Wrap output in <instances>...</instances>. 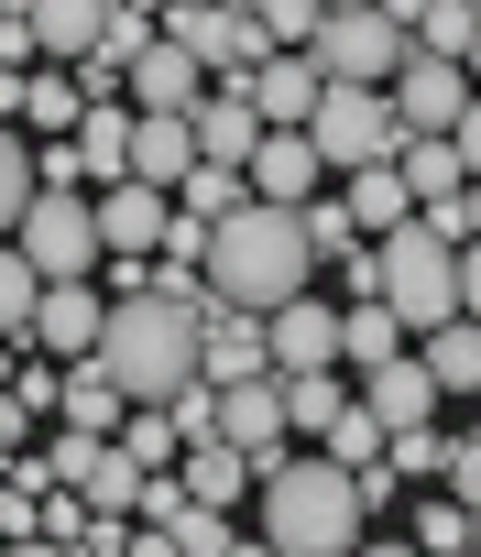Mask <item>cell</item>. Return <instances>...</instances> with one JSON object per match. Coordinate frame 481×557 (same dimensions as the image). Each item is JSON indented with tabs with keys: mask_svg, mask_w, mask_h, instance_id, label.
<instances>
[{
	"mask_svg": "<svg viewBox=\"0 0 481 557\" xmlns=\"http://www.w3.org/2000/svg\"><path fill=\"white\" fill-rule=\"evenodd\" d=\"M307 273H318L307 219L274 208V197H240V208L208 230V296L240 307V318H274L285 296H307Z\"/></svg>",
	"mask_w": 481,
	"mask_h": 557,
	"instance_id": "6da1fadb",
	"label": "cell"
},
{
	"mask_svg": "<svg viewBox=\"0 0 481 557\" xmlns=\"http://www.w3.org/2000/svg\"><path fill=\"white\" fill-rule=\"evenodd\" d=\"M263 492V546L274 557H350L361 546V481L340 459H296V437L252 470Z\"/></svg>",
	"mask_w": 481,
	"mask_h": 557,
	"instance_id": "7a4b0ae2",
	"label": "cell"
},
{
	"mask_svg": "<svg viewBox=\"0 0 481 557\" xmlns=\"http://www.w3.org/2000/svg\"><path fill=\"white\" fill-rule=\"evenodd\" d=\"M110 383H121V405H175L186 383H197V318L175 307V296H121L110 318H99V350H88Z\"/></svg>",
	"mask_w": 481,
	"mask_h": 557,
	"instance_id": "3957f363",
	"label": "cell"
},
{
	"mask_svg": "<svg viewBox=\"0 0 481 557\" xmlns=\"http://www.w3.org/2000/svg\"><path fill=\"white\" fill-rule=\"evenodd\" d=\"M361 296H372L405 339H427V329L459 318V251H448L427 219H405V230H383V240L361 251Z\"/></svg>",
	"mask_w": 481,
	"mask_h": 557,
	"instance_id": "277c9868",
	"label": "cell"
},
{
	"mask_svg": "<svg viewBox=\"0 0 481 557\" xmlns=\"http://www.w3.org/2000/svg\"><path fill=\"white\" fill-rule=\"evenodd\" d=\"M12 251L45 273V285H88V273H99V219H88V186H34V208H23Z\"/></svg>",
	"mask_w": 481,
	"mask_h": 557,
	"instance_id": "5b68a950",
	"label": "cell"
},
{
	"mask_svg": "<svg viewBox=\"0 0 481 557\" xmlns=\"http://www.w3.org/2000/svg\"><path fill=\"white\" fill-rule=\"evenodd\" d=\"M164 45H186L208 88H240V77L274 55V45H263V23L240 12V0H164Z\"/></svg>",
	"mask_w": 481,
	"mask_h": 557,
	"instance_id": "8992f818",
	"label": "cell"
},
{
	"mask_svg": "<svg viewBox=\"0 0 481 557\" xmlns=\"http://www.w3.org/2000/svg\"><path fill=\"white\" fill-rule=\"evenodd\" d=\"M307 143H318V164L361 175V164H394L405 121H394V99H383V88H318V110H307Z\"/></svg>",
	"mask_w": 481,
	"mask_h": 557,
	"instance_id": "52a82bcc",
	"label": "cell"
},
{
	"mask_svg": "<svg viewBox=\"0 0 481 557\" xmlns=\"http://www.w3.org/2000/svg\"><path fill=\"white\" fill-rule=\"evenodd\" d=\"M307 55H318V77H329V88H383V77L405 66V34L361 0V12H329V23H318V45H307Z\"/></svg>",
	"mask_w": 481,
	"mask_h": 557,
	"instance_id": "ba28073f",
	"label": "cell"
},
{
	"mask_svg": "<svg viewBox=\"0 0 481 557\" xmlns=\"http://www.w3.org/2000/svg\"><path fill=\"white\" fill-rule=\"evenodd\" d=\"M383 99H394L405 143H448V121L470 110V66H437V55H416V45H405V66L383 77Z\"/></svg>",
	"mask_w": 481,
	"mask_h": 557,
	"instance_id": "9c48e42d",
	"label": "cell"
},
{
	"mask_svg": "<svg viewBox=\"0 0 481 557\" xmlns=\"http://www.w3.org/2000/svg\"><path fill=\"white\" fill-rule=\"evenodd\" d=\"M88 219H99V262H110V251L153 262V251H164V219H175V197L121 175V186H88Z\"/></svg>",
	"mask_w": 481,
	"mask_h": 557,
	"instance_id": "30bf717a",
	"label": "cell"
},
{
	"mask_svg": "<svg viewBox=\"0 0 481 557\" xmlns=\"http://www.w3.org/2000/svg\"><path fill=\"white\" fill-rule=\"evenodd\" d=\"M263 361H274V372H340V307L285 296V307L263 318Z\"/></svg>",
	"mask_w": 481,
	"mask_h": 557,
	"instance_id": "8fae6325",
	"label": "cell"
},
{
	"mask_svg": "<svg viewBox=\"0 0 481 557\" xmlns=\"http://www.w3.org/2000/svg\"><path fill=\"white\" fill-rule=\"evenodd\" d=\"M186 132H197V164H252L263 110H252V88H208V99L186 110Z\"/></svg>",
	"mask_w": 481,
	"mask_h": 557,
	"instance_id": "7c38bea8",
	"label": "cell"
},
{
	"mask_svg": "<svg viewBox=\"0 0 481 557\" xmlns=\"http://www.w3.org/2000/svg\"><path fill=\"white\" fill-rule=\"evenodd\" d=\"M219 437L252 459V470L285 448V394H274V372H263V383H219Z\"/></svg>",
	"mask_w": 481,
	"mask_h": 557,
	"instance_id": "4fadbf2b",
	"label": "cell"
},
{
	"mask_svg": "<svg viewBox=\"0 0 481 557\" xmlns=\"http://www.w3.org/2000/svg\"><path fill=\"white\" fill-rule=\"evenodd\" d=\"M263 318H240V307H208L197 329V383H263Z\"/></svg>",
	"mask_w": 481,
	"mask_h": 557,
	"instance_id": "5bb4252c",
	"label": "cell"
},
{
	"mask_svg": "<svg viewBox=\"0 0 481 557\" xmlns=\"http://www.w3.org/2000/svg\"><path fill=\"white\" fill-rule=\"evenodd\" d=\"M240 88H252L263 132H307V110H318V88H329V77H318V55H263Z\"/></svg>",
	"mask_w": 481,
	"mask_h": 557,
	"instance_id": "9a60e30c",
	"label": "cell"
},
{
	"mask_svg": "<svg viewBox=\"0 0 481 557\" xmlns=\"http://www.w3.org/2000/svg\"><path fill=\"white\" fill-rule=\"evenodd\" d=\"M240 175H252V197H274V208H307L329 164H318V143H307V132H263Z\"/></svg>",
	"mask_w": 481,
	"mask_h": 557,
	"instance_id": "2e32d148",
	"label": "cell"
},
{
	"mask_svg": "<svg viewBox=\"0 0 481 557\" xmlns=\"http://www.w3.org/2000/svg\"><path fill=\"white\" fill-rule=\"evenodd\" d=\"M121 99H132V110H197V99H208V77H197V55H186V45H164V34H153V45L132 55Z\"/></svg>",
	"mask_w": 481,
	"mask_h": 557,
	"instance_id": "e0dca14e",
	"label": "cell"
},
{
	"mask_svg": "<svg viewBox=\"0 0 481 557\" xmlns=\"http://www.w3.org/2000/svg\"><path fill=\"white\" fill-rule=\"evenodd\" d=\"M99 318H110V296H99V285H45V307H34V350L88 361V350H99Z\"/></svg>",
	"mask_w": 481,
	"mask_h": 557,
	"instance_id": "ac0fdd59",
	"label": "cell"
},
{
	"mask_svg": "<svg viewBox=\"0 0 481 557\" xmlns=\"http://www.w3.org/2000/svg\"><path fill=\"white\" fill-rule=\"evenodd\" d=\"M23 23H34V66H77V55H99L110 0H23Z\"/></svg>",
	"mask_w": 481,
	"mask_h": 557,
	"instance_id": "d6986e66",
	"label": "cell"
},
{
	"mask_svg": "<svg viewBox=\"0 0 481 557\" xmlns=\"http://www.w3.org/2000/svg\"><path fill=\"white\" fill-rule=\"evenodd\" d=\"M197 164V132H186V110H132V186H164L175 197V175Z\"/></svg>",
	"mask_w": 481,
	"mask_h": 557,
	"instance_id": "ffe728a7",
	"label": "cell"
},
{
	"mask_svg": "<svg viewBox=\"0 0 481 557\" xmlns=\"http://www.w3.org/2000/svg\"><path fill=\"white\" fill-rule=\"evenodd\" d=\"M175 481H186V503H208V513H230L240 492H252V459H240L230 437H186V459H175Z\"/></svg>",
	"mask_w": 481,
	"mask_h": 557,
	"instance_id": "44dd1931",
	"label": "cell"
},
{
	"mask_svg": "<svg viewBox=\"0 0 481 557\" xmlns=\"http://www.w3.org/2000/svg\"><path fill=\"white\" fill-rule=\"evenodd\" d=\"M77 164H88V186H121L132 175V99H99V110H77Z\"/></svg>",
	"mask_w": 481,
	"mask_h": 557,
	"instance_id": "7402d4cb",
	"label": "cell"
},
{
	"mask_svg": "<svg viewBox=\"0 0 481 557\" xmlns=\"http://www.w3.org/2000/svg\"><path fill=\"white\" fill-rule=\"evenodd\" d=\"M361 405H372V416H383V437H394V426H427V416H437V383H427V361H405V350H394L383 372H361Z\"/></svg>",
	"mask_w": 481,
	"mask_h": 557,
	"instance_id": "603a6c76",
	"label": "cell"
},
{
	"mask_svg": "<svg viewBox=\"0 0 481 557\" xmlns=\"http://www.w3.org/2000/svg\"><path fill=\"white\" fill-rule=\"evenodd\" d=\"M340 208H350V230H361V240H383V230H405V219H416V197H405V175H394V164H361Z\"/></svg>",
	"mask_w": 481,
	"mask_h": 557,
	"instance_id": "cb8c5ba5",
	"label": "cell"
},
{
	"mask_svg": "<svg viewBox=\"0 0 481 557\" xmlns=\"http://www.w3.org/2000/svg\"><path fill=\"white\" fill-rule=\"evenodd\" d=\"M416 361H427V383H437V405H448V394H481V329H470V318H448V329H427V350H416Z\"/></svg>",
	"mask_w": 481,
	"mask_h": 557,
	"instance_id": "d4e9b609",
	"label": "cell"
},
{
	"mask_svg": "<svg viewBox=\"0 0 481 557\" xmlns=\"http://www.w3.org/2000/svg\"><path fill=\"white\" fill-rule=\"evenodd\" d=\"M240 197H252V175H240V164H186V175H175V219H197V230H219Z\"/></svg>",
	"mask_w": 481,
	"mask_h": 557,
	"instance_id": "484cf974",
	"label": "cell"
},
{
	"mask_svg": "<svg viewBox=\"0 0 481 557\" xmlns=\"http://www.w3.org/2000/svg\"><path fill=\"white\" fill-rule=\"evenodd\" d=\"M55 405H66V426H77V437H110V426L132 416V405H121V383H110L99 361H66V394H55Z\"/></svg>",
	"mask_w": 481,
	"mask_h": 557,
	"instance_id": "4316f807",
	"label": "cell"
},
{
	"mask_svg": "<svg viewBox=\"0 0 481 557\" xmlns=\"http://www.w3.org/2000/svg\"><path fill=\"white\" fill-rule=\"evenodd\" d=\"M274 394H285V437H329V416L350 405L340 372H274Z\"/></svg>",
	"mask_w": 481,
	"mask_h": 557,
	"instance_id": "83f0119b",
	"label": "cell"
},
{
	"mask_svg": "<svg viewBox=\"0 0 481 557\" xmlns=\"http://www.w3.org/2000/svg\"><path fill=\"white\" fill-rule=\"evenodd\" d=\"M77 110H88V99H77V77H66V66H34V77H23V121H34L45 143H66V132H77ZM23 121H12V132H23Z\"/></svg>",
	"mask_w": 481,
	"mask_h": 557,
	"instance_id": "f1b7e54d",
	"label": "cell"
},
{
	"mask_svg": "<svg viewBox=\"0 0 481 557\" xmlns=\"http://www.w3.org/2000/svg\"><path fill=\"white\" fill-rule=\"evenodd\" d=\"M394 350H405V329H394L372 296H361V307H340V372H383Z\"/></svg>",
	"mask_w": 481,
	"mask_h": 557,
	"instance_id": "f546056e",
	"label": "cell"
},
{
	"mask_svg": "<svg viewBox=\"0 0 481 557\" xmlns=\"http://www.w3.org/2000/svg\"><path fill=\"white\" fill-rule=\"evenodd\" d=\"M394 175H405V197H416V208H437V197H459V186H470L448 143H394Z\"/></svg>",
	"mask_w": 481,
	"mask_h": 557,
	"instance_id": "4dcf8cb0",
	"label": "cell"
},
{
	"mask_svg": "<svg viewBox=\"0 0 481 557\" xmlns=\"http://www.w3.org/2000/svg\"><path fill=\"white\" fill-rule=\"evenodd\" d=\"M110 448H121L132 470H175V459H186V437H175V416H164V405H132Z\"/></svg>",
	"mask_w": 481,
	"mask_h": 557,
	"instance_id": "1f68e13d",
	"label": "cell"
},
{
	"mask_svg": "<svg viewBox=\"0 0 481 557\" xmlns=\"http://www.w3.org/2000/svg\"><path fill=\"white\" fill-rule=\"evenodd\" d=\"M470 34H481V23H470V0H427L405 45H416V55H437V66H470Z\"/></svg>",
	"mask_w": 481,
	"mask_h": 557,
	"instance_id": "d6a6232c",
	"label": "cell"
},
{
	"mask_svg": "<svg viewBox=\"0 0 481 557\" xmlns=\"http://www.w3.org/2000/svg\"><path fill=\"white\" fill-rule=\"evenodd\" d=\"M240 12L263 23V45H274V55H307V45H318V23H329V0H240Z\"/></svg>",
	"mask_w": 481,
	"mask_h": 557,
	"instance_id": "836d02e7",
	"label": "cell"
},
{
	"mask_svg": "<svg viewBox=\"0 0 481 557\" xmlns=\"http://www.w3.org/2000/svg\"><path fill=\"white\" fill-rule=\"evenodd\" d=\"M34 307H45V273L0 240V339H34Z\"/></svg>",
	"mask_w": 481,
	"mask_h": 557,
	"instance_id": "e575fe53",
	"label": "cell"
},
{
	"mask_svg": "<svg viewBox=\"0 0 481 557\" xmlns=\"http://www.w3.org/2000/svg\"><path fill=\"white\" fill-rule=\"evenodd\" d=\"M329 459H340V470H372V459H383V416H372L361 394L329 416Z\"/></svg>",
	"mask_w": 481,
	"mask_h": 557,
	"instance_id": "d590c367",
	"label": "cell"
},
{
	"mask_svg": "<svg viewBox=\"0 0 481 557\" xmlns=\"http://www.w3.org/2000/svg\"><path fill=\"white\" fill-rule=\"evenodd\" d=\"M23 208H34V153H23V132L0 121V240L23 230Z\"/></svg>",
	"mask_w": 481,
	"mask_h": 557,
	"instance_id": "8d00e7d4",
	"label": "cell"
},
{
	"mask_svg": "<svg viewBox=\"0 0 481 557\" xmlns=\"http://www.w3.org/2000/svg\"><path fill=\"white\" fill-rule=\"evenodd\" d=\"M296 219H307V251H318V262H350V251H361V230H350V208H340V197H307Z\"/></svg>",
	"mask_w": 481,
	"mask_h": 557,
	"instance_id": "74e56055",
	"label": "cell"
},
{
	"mask_svg": "<svg viewBox=\"0 0 481 557\" xmlns=\"http://www.w3.org/2000/svg\"><path fill=\"white\" fill-rule=\"evenodd\" d=\"M416 546H427V557H448V546H470V513H459L448 492H437V503H416Z\"/></svg>",
	"mask_w": 481,
	"mask_h": 557,
	"instance_id": "f35d334b",
	"label": "cell"
},
{
	"mask_svg": "<svg viewBox=\"0 0 481 557\" xmlns=\"http://www.w3.org/2000/svg\"><path fill=\"white\" fill-rule=\"evenodd\" d=\"M383 448H394V459H383V470H416V481H437V470H448V448H437V437H427V426H394V437H383Z\"/></svg>",
	"mask_w": 481,
	"mask_h": 557,
	"instance_id": "ab89813d",
	"label": "cell"
},
{
	"mask_svg": "<svg viewBox=\"0 0 481 557\" xmlns=\"http://www.w3.org/2000/svg\"><path fill=\"white\" fill-rule=\"evenodd\" d=\"M34 535L77 546V535H88V492H66V481H55V492H45V513H34Z\"/></svg>",
	"mask_w": 481,
	"mask_h": 557,
	"instance_id": "60d3db41",
	"label": "cell"
},
{
	"mask_svg": "<svg viewBox=\"0 0 481 557\" xmlns=\"http://www.w3.org/2000/svg\"><path fill=\"white\" fill-rule=\"evenodd\" d=\"M164 535H175L186 557H219V546H230V513H208V503H186V513H175Z\"/></svg>",
	"mask_w": 481,
	"mask_h": 557,
	"instance_id": "b9f144b4",
	"label": "cell"
},
{
	"mask_svg": "<svg viewBox=\"0 0 481 557\" xmlns=\"http://www.w3.org/2000/svg\"><path fill=\"white\" fill-rule=\"evenodd\" d=\"M34 186H88V164H77V143H45V153H34Z\"/></svg>",
	"mask_w": 481,
	"mask_h": 557,
	"instance_id": "7bdbcfd3",
	"label": "cell"
},
{
	"mask_svg": "<svg viewBox=\"0 0 481 557\" xmlns=\"http://www.w3.org/2000/svg\"><path fill=\"white\" fill-rule=\"evenodd\" d=\"M55 394H66V372H12V405L23 416H55Z\"/></svg>",
	"mask_w": 481,
	"mask_h": 557,
	"instance_id": "ee69618b",
	"label": "cell"
},
{
	"mask_svg": "<svg viewBox=\"0 0 481 557\" xmlns=\"http://www.w3.org/2000/svg\"><path fill=\"white\" fill-rule=\"evenodd\" d=\"M88 459H99V437H77V426H66V437H55V448H45V481H77V470H88Z\"/></svg>",
	"mask_w": 481,
	"mask_h": 557,
	"instance_id": "f6af8a7d",
	"label": "cell"
},
{
	"mask_svg": "<svg viewBox=\"0 0 481 557\" xmlns=\"http://www.w3.org/2000/svg\"><path fill=\"white\" fill-rule=\"evenodd\" d=\"M448 153H459V175H481V88H470V110L448 121Z\"/></svg>",
	"mask_w": 481,
	"mask_h": 557,
	"instance_id": "bcb514c9",
	"label": "cell"
},
{
	"mask_svg": "<svg viewBox=\"0 0 481 557\" xmlns=\"http://www.w3.org/2000/svg\"><path fill=\"white\" fill-rule=\"evenodd\" d=\"M0 66H34V23H23V0L0 12Z\"/></svg>",
	"mask_w": 481,
	"mask_h": 557,
	"instance_id": "7dc6e473",
	"label": "cell"
},
{
	"mask_svg": "<svg viewBox=\"0 0 481 557\" xmlns=\"http://www.w3.org/2000/svg\"><path fill=\"white\" fill-rule=\"evenodd\" d=\"M459 318L481 329V240H459Z\"/></svg>",
	"mask_w": 481,
	"mask_h": 557,
	"instance_id": "c3c4849f",
	"label": "cell"
},
{
	"mask_svg": "<svg viewBox=\"0 0 481 557\" xmlns=\"http://www.w3.org/2000/svg\"><path fill=\"white\" fill-rule=\"evenodd\" d=\"M23 437H34V416H23L12 394H0V470H12V459H23Z\"/></svg>",
	"mask_w": 481,
	"mask_h": 557,
	"instance_id": "681fc988",
	"label": "cell"
},
{
	"mask_svg": "<svg viewBox=\"0 0 481 557\" xmlns=\"http://www.w3.org/2000/svg\"><path fill=\"white\" fill-rule=\"evenodd\" d=\"M121 557H186V546H175L164 524H132V535H121Z\"/></svg>",
	"mask_w": 481,
	"mask_h": 557,
	"instance_id": "f907efd6",
	"label": "cell"
},
{
	"mask_svg": "<svg viewBox=\"0 0 481 557\" xmlns=\"http://www.w3.org/2000/svg\"><path fill=\"white\" fill-rule=\"evenodd\" d=\"M0 557H77V546H55V535H0Z\"/></svg>",
	"mask_w": 481,
	"mask_h": 557,
	"instance_id": "816d5d0a",
	"label": "cell"
},
{
	"mask_svg": "<svg viewBox=\"0 0 481 557\" xmlns=\"http://www.w3.org/2000/svg\"><path fill=\"white\" fill-rule=\"evenodd\" d=\"M459 240H481V175L459 186Z\"/></svg>",
	"mask_w": 481,
	"mask_h": 557,
	"instance_id": "f5cc1de1",
	"label": "cell"
},
{
	"mask_svg": "<svg viewBox=\"0 0 481 557\" xmlns=\"http://www.w3.org/2000/svg\"><path fill=\"white\" fill-rule=\"evenodd\" d=\"M372 12H383L394 34H416V12H427V0H372Z\"/></svg>",
	"mask_w": 481,
	"mask_h": 557,
	"instance_id": "db71d44e",
	"label": "cell"
},
{
	"mask_svg": "<svg viewBox=\"0 0 481 557\" xmlns=\"http://www.w3.org/2000/svg\"><path fill=\"white\" fill-rule=\"evenodd\" d=\"M350 557H427L416 535H383V546H350Z\"/></svg>",
	"mask_w": 481,
	"mask_h": 557,
	"instance_id": "11a10c76",
	"label": "cell"
},
{
	"mask_svg": "<svg viewBox=\"0 0 481 557\" xmlns=\"http://www.w3.org/2000/svg\"><path fill=\"white\" fill-rule=\"evenodd\" d=\"M219 557H274V546H263V535H230V546H219Z\"/></svg>",
	"mask_w": 481,
	"mask_h": 557,
	"instance_id": "9f6ffc18",
	"label": "cell"
},
{
	"mask_svg": "<svg viewBox=\"0 0 481 557\" xmlns=\"http://www.w3.org/2000/svg\"><path fill=\"white\" fill-rule=\"evenodd\" d=\"M470 88H481V34H470Z\"/></svg>",
	"mask_w": 481,
	"mask_h": 557,
	"instance_id": "6f0895ef",
	"label": "cell"
},
{
	"mask_svg": "<svg viewBox=\"0 0 481 557\" xmlns=\"http://www.w3.org/2000/svg\"><path fill=\"white\" fill-rule=\"evenodd\" d=\"M459 448H470V459H481V426H470V437H459Z\"/></svg>",
	"mask_w": 481,
	"mask_h": 557,
	"instance_id": "680465c9",
	"label": "cell"
},
{
	"mask_svg": "<svg viewBox=\"0 0 481 557\" xmlns=\"http://www.w3.org/2000/svg\"><path fill=\"white\" fill-rule=\"evenodd\" d=\"M329 12H361V0H329Z\"/></svg>",
	"mask_w": 481,
	"mask_h": 557,
	"instance_id": "91938a15",
	"label": "cell"
},
{
	"mask_svg": "<svg viewBox=\"0 0 481 557\" xmlns=\"http://www.w3.org/2000/svg\"><path fill=\"white\" fill-rule=\"evenodd\" d=\"M470 546H481V513H470Z\"/></svg>",
	"mask_w": 481,
	"mask_h": 557,
	"instance_id": "94428289",
	"label": "cell"
},
{
	"mask_svg": "<svg viewBox=\"0 0 481 557\" xmlns=\"http://www.w3.org/2000/svg\"><path fill=\"white\" fill-rule=\"evenodd\" d=\"M0 12H12V0H0Z\"/></svg>",
	"mask_w": 481,
	"mask_h": 557,
	"instance_id": "6125c7cd",
	"label": "cell"
}]
</instances>
